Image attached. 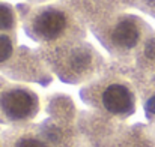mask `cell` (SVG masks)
Masks as SVG:
<instances>
[{
    "instance_id": "1",
    "label": "cell",
    "mask_w": 155,
    "mask_h": 147,
    "mask_svg": "<svg viewBox=\"0 0 155 147\" xmlns=\"http://www.w3.org/2000/svg\"><path fill=\"white\" fill-rule=\"evenodd\" d=\"M39 111L38 95L26 86L0 83V120L12 125H27Z\"/></svg>"
},
{
    "instance_id": "2",
    "label": "cell",
    "mask_w": 155,
    "mask_h": 147,
    "mask_svg": "<svg viewBox=\"0 0 155 147\" xmlns=\"http://www.w3.org/2000/svg\"><path fill=\"white\" fill-rule=\"evenodd\" d=\"M94 105L116 119H128L136 113L137 98L130 84L122 80H107L95 87Z\"/></svg>"
},
{
    "instance_id": "3",
    "label": "cell",
    "mask_w": 155,
    "mask_h": 147,
    "mask_svg": "<svg viewBox=\"0 0 155 147\" xmlns=\"http://www.w3.org/2000/svg\"><path fill=\"white\" fill-rule=\"evenodd\" d=\"M74 30L71 15L59 8H44L30 20V33L36 41L54 44L63 41Z\"/></svg>"
},
{
    "instance_id": "4",
    "label": "cell",
    "mask_w": 155,
    "mask_h": 147,
    "mask_svg": "<svg viewBox=\"0 0 155 147\" xmlns=\"http://www.w3.org/2000/svg\"><path fill=\"white\" fill-rule=\"evenodd\" d=\"M143 39V26L137 18H120L108 33V42L114 50L127 53L136 50Z\"/></svg>"
},
{
    "instance_id": "5",
    "label": "cell",
    "mask_w": 155,
    "mask_h": 147,
    "mask_svg": "<svg viewBox=\"0 0 155 147\" xmlns=\"http://www.w3.org/2000/svg\"><path fill=\"white\" fill-rule=\"evenodd\" d=\"M6 147H51L41 126H14L2 134Z\"/></svg>"
},
{
    "instance_id": "6",
    "label": "cell",
    "mask_w": 155,
    "mask_h": 147,
    "mask_svg": "<svg viewBox=\"0 0 155 147\" xmlns=\"http://www.w3.org/2000/svg\"><path fill=\"white\" fill-rule=\"evenodd\" d=\"M17 26L15 14L9 5L0 3V33H12Z\"/></svg>"
},
{
    "instance_id": "7",
    "label": "cell",
    "mask_w": 155,
    "mask_h": 147,
    "mask_svg": "<svg viewBox=\"0 0 155 147\" xmlns=\"http://www.w3.org/2000/svg\"><path fill=\"white\" fill-rule=\"evenodd\" d=\"M14 38L11 33H0V65L8 62L14 54Z\"/></svg>"
},
{
    "instance_id": "8",
    "label": "cell",
    "mask_w": 155,
    "mask_h": 147,
    "mask_svg": "<svg viewBox=\"0 0 155 147\" xmlns=\"http://www.w3.org/2000/svg\"><path fill=\"white\" fill-rule=\"evenodd\" d=\"M0 147H6V146H5V141H3V138H2V137H0Z\"/></svg>"
}]
</instances>
